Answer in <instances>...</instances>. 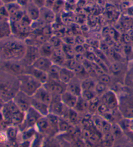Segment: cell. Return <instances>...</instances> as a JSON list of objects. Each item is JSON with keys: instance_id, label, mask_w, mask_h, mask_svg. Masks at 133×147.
<instances>
[{"instance_id": "1", "label": "cell", "mask_w": 133, "mask_h": 147, "mask_svg": "<svg viewBox=\"0 0 133 147\" xmlns=\"http://www.w3.org/2000/svg\"><path fill=\"white\" fill-rule=\"evenodd\" d=\"M27 49L26 41L15 36L1 40V60L19 61L25 55Z\"/></svg>"}, {"instance_id": "2", "label": "cell", "mask_w": 133, "mask_h": 147, "mask_svg": "<svg viewBox=\"0 0 133 147\" xmlns=\"http://www.w3.org/2000/svg\"><path fill=\"white\" fill-rule=\"evenodd\" d=\"M19 91V82L18 78L1 71L0 97L2 104L13 100Z\"/></svg>"}, {"instance_id": "3", "label": "cell", "mask_w": 133, "mask_h": 147, "mask_svg": "<svg viewBox=\"0 0 133 147\" xmlns=\"http://www.w3.org/2000/svg\"><path fill=\"white\" fill-rule=\"evenodd\" d=\"M19 82V90L31 97L35 94L42 84L29 74L18 76Z\"/></svg>"}, {"instance_id": "4", "label": "cell", "mask_w": 133, "mask_h": 147, "mask_svg": "<svg viewBox=\"0 0 133 147\" xmlns=\"http://www.w3.org/2000/svg\"><path fill=\"white\" fill-rule=\"evenodd\" d=\"M29 66L26 64L23 60L2 61L1 60V71L9 74L19 76L27 74Z\"/></svg>"}, {"instance_id": "5", "label": "cell", "mask_w": 133, "mask_h": 147, "mask_svg": "<svg viewBox=\"0 0 133 147\" xmlns=\"http://www.w3.org/2000/svg\"><path fill=\"white\" fill-rule=\"evenodd\" d=\"M42 117V116L31 107L26 113L24 121L20 126L18 127L19 131H22L31 128H35L38 121Z\"/></svg>"}, {"instance_id": "6", "label": "cell", "mask_w": 133, "mask_h": 147, "mask_svg": "<svg viewBox=\"0 0 133 147\" xmlns=\"http://www.w3.org/2000/svg\"><path fill=\"white\" fill-rule=\"evenodd\" d=\"M13 101L22 112L26 113L31 107L32 97L21 90L14 96Z\"/></svg>"}, {"instance_id": "7", "label": "cell", "mask_w": 133, "mask_h": 147, "mask_svg": "<svg viewBox=\"0 0 133 147\" xmlns=\"http://www.w3.org/2000/svg\"><path fill=\"white\" fill-rule=\"evenodd\" d=\"M101 102L112 110H117L119 108V98L116 93L112 90H108L100 97Z\"/></svg>"}, {"instance_id": "8", "label": "cell", "mask_w": 133, "mask_h": 147, "mask_svg": "<svg viewBox=\"0 0 133 147\" xmlns=\"http://www.w3.org/2000/svg\"><path fill=\"white\" fill-rule=\"evenodd\" d=\"M43 85L53 94V96H60L66 90V85L60 80H48Z\"/></svg>"}, {"instance_id": "9", "label": "cell", "mask_w": 133, "mask_h": 147, "mask_svg": "<svg viewBox=\"0 0 133 147\" xmlns=\"http://www.w3.org/2000/svg\"><path fill=\"white\" fill-rule=\"evenodd\" d=\"M35 129L42 136H52L55 134L47 117H42L40 119L36 125Z\"/></svg>"}, {"instance_id": "10", "label": "cell", "mask_w": 133, "mask_h": 147, "mask_svg": "<svg viewBox=\"0 0 133 147\" xmlns=\"http://www.w3.org/2000/svg\"><path fill=\"white\" fill-rule=\"evenodd\" d=\"M66 107L61 101L60 96H53L50 105V113L62 117L66 111Z\"/></svg>"}, {"instance_id": "11", "label": "cell", "mask_w": 133, "mask_h": 147, "mask_svg": "<svg viewBox=\"0 0 133 147\" xmlns=\"http://www.w3.org/2000/svg\"><path fill=\"white\" fill-rule=\"evenodd\" d=\"M39 57H40L39 47L32 45H27L25 55L22 60L26 63V65L31 66Z\"/></svg>"}, {"instance_id": "12", "label": "cell", "mask_w": 133, "mask_h": 147, "mask_svg": "<svg viewBox=\"0 0 133 147\" xmlns=\"http://www.w3.org/2000/svg\"><path fill=\"white\" fill-rule=\"evenodd\" d=\"M55 20V14L52 9L44 7L40 9V18L38 21L44 26H48L52 24Z\"/></svg>"}, {"instance_id": "13", "label": "cell", "mask_w": 133, "mask_h": 147, "mask_svg": "<svg viewBox=\"0 0 133 147\" xmlns=\"http://www.w3.org/2000/svg\"><path fill=\"white\" fill-rule=\"evenodd\" d=\"M53 94L42 85L33 95L34 99L50 106L53 99Z\"/></svg>"}, {"instance_id": "14", "label": "cell", "mask_w": 133, "mask_h": 147, "mask_svg": "<svg viewBox=\"0 0 133 147\" xmlns=\"http://www.w3.org/2000/svg\"><path fill=\"white\" fill-rule=\"evenodd\" d=\"M66 90L71 94H74L76 96H81L83 92L81 80L75 76L66 85Z\"/></svg>"}, {"instance_id": "15", "label": "cell", "mask_w": 133, "mask_h": 147, "mask_svg": "<svg viewBox=\"0 0 133 147\" xmlns=\"http://www.w3.org/2000/svg\"><path fill=\"white\" fill-rule=\"evenodd\" d=\"M53 64V63L51 58L40 56V57H39L37 59L34 61L33 64L31 66H33V67L37 68L38 70L48 73Z\"/></svg>"}, {"instance_id": "16", "label": "cell", "mask_w": 133, "mask_h": 147, "mask_svg": "<svg viewBox=\"0 0 133 147\" xmlns=\"http://www.w3.org/2000/svg\"><path fill=\"white\" fill-rule=\"evenodd\" d=\"M13 35V27L10 20H0V38L4 39Z\"/></svg>"}, {"instance_id": "17", "label": "cell", "mask_w": 133, "mask_h": 147, "mask_svg": "<svg viewBox=\"0 0 133 147\" xmlns=\"http://www.w3.org/2000/svg\"><path fill=\"white\" fill-rule=\"evenodd\" d=\"M24 10H25L26 14L29 17V18H30L33 22H34L38 21L39 18H40V9L36 5H35L31 1L29 2L28 5L25 7Z\"/></svg>"}, {"instance_id": "18", "label": "cell", "mask_w": 133, "mask_h": 147, "mask_svg": "<svg viewBox=\"0 0 133 147\" xmlns=\"http://www.w3.org/2000/svg\"><path fill=\"white\" fill-rule=\"evenodd\" d=\"M79 97L75 96L74 94L68 92L67 90L60 95L61 101L64 106L70 109H74Z\"/></svg>"}, {"instance_id": "19", "label": "cell", "mask_w": 133, "mask_h": 147, "mask_svg": "<svg viewBox=\"0 0 133 147\" xmlns=\"http://www.w3.org/2000/svg\"><path fill=\"white\" fill-rule=\"evenodd\" d=\"M27 74L31 75L32 76L34 77L36 80H37L42 85L46 83L48 80V73L38 70L37 68L33 67V66H29Z\"/></svg>"}, {"instance_id": "20", "label": "cell", "mask_w": 133, "mask_h": 147, "mask_svg": "<svg viewBox=\"0 0 133 147\" xmlns=\"http://www.w3.org/2000/svg\"><path fill=\"white\" fill-rule=\"evenodd\" d=\"M75 76V73L73 70L64 67H61L59 72V80L61 82L67 85Z\"/></svg>"}, {"instance_id": "21", "label": "cell", "mask_w": 133, "mask_h": 147, "mask_svg": "<svg viewBox=\"0 0 133 147\" xmlns=\"http://www.w3.org/2000/svg\"><path fill=\"white\" fill-rule=\"evenodd\" d=\"M31 107L38 112L42 117H46L50 114V106L34 99L33 97H32Z\"/></svg>"}, {"instance_id": "22", "label": "cell", "mask_w": 133, "mask_h": 147, "mask_svg": "<svg viewBox=\"0 0 133 147\" xmlns=\"http://www.w3.org/2000/svg\"><path fill=\"white\" fill-rule=\"evenodd\" d=\"M108 70L112 78H119L124 72V65L121 61H114L110 65Z\"/></svg>"}, {"instance_id": "23", "label": "cell", "mask_w": 133, "mask_h": 147, "mask_svg": "<svg viewBox=\"0 0 133 147\" xmlns=\"http://www.w3.org/2000/svg\"><path fill=\"white\" fill-rule=\"evenodd\" d=\"M74 109L80 115L89 112V102L82 96L79 97Z\"/></svg>"}, {"instance_id": "24", "label": "cell", "mask_w": 133, "mask_h": 147, "mask_svg": "<svg viewBox=\"0 0 133 147\" xmlns=\"http://www.w3.org/2000/svg\"><path fill=\"white\" fill-rule=\"evenodd\" d=\"M39 51H40V56L51 58L55 51V48L50 42H47L39 47Z\"/></svg>"}, {"instance_id": "25", "label": "cell", "mask_w": 133, "mask_h": 147, "mask_svg": "<svg viewBox=\"0 0 133 147\" xmlns=\"http://www.w3.org/2000/svg\"><path fill=\"white\" fill-rule=\"evenodd\" d=\"M97 78L93 77H88L86 79L81 81L82 83V89L83 90H94L95 85L97 84Z\"/></svg>"}, {"instance_id": "26", "label": "cell", "mask_w": 133, "mask_h": 147, "mask_svg": "<svg viewBox=\"0 0 133 147\" xmlns=\"http://www.w3.org/2000/svg\"><path fill=\"white\" fill-rule=\"evenodd\" d=\"M19 131H19L18 126H13V125L10 126L5 130L7 138L11 141H15L18 138Z\"/></svg>"}, {"instance_id": "27", "label": "cell", "mask_w": 133, "mask_h": 147, "mask_svg": "<svg viewBox=\"0 0 133 147\" xmlns=\"http://www.w3.org/2000/svg\"><path fill=\"white\" fill-rule=\"evenodd\" d=\"M61 67H60L59 65L53 64L50 70L48 72V80H59V72H60Z\"/></svg>"}, {"instance_id": "28", "label": "cell", "mask_w": 133, "mask_h": 147, "mask_svg": "<svg viewBox=\"0 0 133 147\" xmlns=\"http://www.w3.org/2000/svg\"><path fill=\"white\" fill-rule=\"evenodd\" d=\"M101 103V102L100 97L99 96H96L94 98L89 101V113L92 115L97 113Z\"/></svg>"}, {"instance_id": "29", "label": "cell", "mask_w": 133, "mask_h": 147, "mask_svg": "<svg viewBox=\"0 0 133 147\" xmlns=\"http://www.w3.org/2000/svg\"><path fill=\"white\" fill-rule=\"evenodd\" d=\"M108 90H109V87H108V85L104 84V83H101L97 81V84H96L95 89H94L97 96L101 97L102 95L104 94L106 92H107Z\"/></svg>"}, {"instance_id": "30", "label": "cell", "mask_w": 133, "mask_h": 147, "mask_svg": "<svg viewBox=\"0 0 133 147\" xmlns=\"http://www.w3.org/2000/svg\"><path fill=\"white\" fill-rule=\"evenodd\" d=\"M5 5L7 9L8 10L10 14V17H11V16L13 15L14 14L17 13V12L20 11V10L24 9V8H22V7L19 5L17 2H14V3Z\"/></svg>"}, {"instance_id": "31", "label": "cell", "mask_w": 133, "mask_h": 147, "mask_svg": "<svg viewBox=\"0 0 133 147\" xmlns=\"http://www.w3.org/2000/svg\"><path fill=\"white\" fill-rule=\"evenodd\" d=\"M97 80L98 82L104 83V84L107 85L109 87L112 82V77L109 74L103 73L97 78Z\"/></svg>"}, {"instance_id": "32", "label": "cell", "mask_w": 133, "mask_h": 147, "mask_svg": "<svg viewBox=\"0 0 133 147\" xmlns=\"http://www.w3.org/2000/svg\"><path fill=\"white\" fill-rule=\"evenodd\" d=\"M81 96L83 97L85 100H87V101L89 102L97 96V94H96L95 90H83Z\"/></svg>"}, {"instance_id": "33", "label": "cell", "mask_w": 133, "mask_h": 147, "mask_svg": "<svg viewBox=\"0 0 133 147\" xmlns=\"http://www.w3.org/2000/svg\"><path fill=\"white\" fill-rule=\"evenodd\" d=\"M0 20H10V14L5 5L1 4L0 7Z\"/></svg>"}, {"instance_id": "34", "label": "cell", "mask_w": 133, "mask_h": 147, "mask_svg": "<svg viewBox=\"0 0 133 147\" xmlns=\"http://www.w3.org/2000/svg\"><path fill=\"white\" fill-rule=\"evenodd\" d=\"M31 1L33 2L35 5L41 9L44 7H46L47 0H31Z\"/></svg>"}, {"instance_id": "35", "label": "cell", "mask_w": 133, "mask_h": 147, "mask_svg": "<svg viewBox=\"0 0 133 147\" xmlns=\"http://www.w3.org/2000/svg\"><path fill=\"white\" fill-rule=\"evenodd\" d=\"M31 0H17V3L20 5L22 8L25 9V7L28 5Z\"/></svg>"}, {"instance_id": "36", "label": "cell", "mask_w": 133, "mask_h": 147, "mask_svg": "<svg viewBox=\"0 0 133 147\" xmlns=\"http://www.w3.org/2000/svg\"><path fill=\"white\" fill-rule=\"evenodd\" d=\"M85 144L81 139H77L75 143V147H85Z\"/></svg>"}, {"instance_id": "37", "label": "cell", "mask_w": 133, "mask_h": 147, "mask_svg": "<svg viewBox=\"0 0 133 147\" xmlns=\"http://www.w3.org/2000/svg\"><path fill=\"white\" fill-rule=\"evenodd\" d=\"M14 2H17V0H1V3L3 5H7Z\"/></svg>"}, {"instance_id": "38", "label": "cell", "mask_w": 133, "mask_h": 147, "mask_svg": "<svg viewBox=\"0 0 133 147\" xmlns=\"http://www.w3.org/2000/svg\"><path fill=\"white\" fill-rule=\"evenodd\" d=\"M125 147H132V146H130V145H127V146H125Z\"/></svg>"}, {"instance_id": "39", "label": "cell", "mask_w": 133, "mask_h": 147, "mask_svg": "<svg viewBox=\"0 0 133 147\" xmlns=\"http://www.w3.org/2000/svg\"><path fill=\"white\" fill-rule=\"evenodd\" d=\"M112 147H122V146H112Z\"/></svg>"}]
</instances>
